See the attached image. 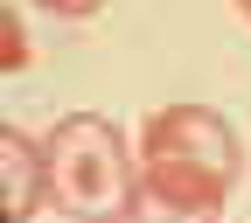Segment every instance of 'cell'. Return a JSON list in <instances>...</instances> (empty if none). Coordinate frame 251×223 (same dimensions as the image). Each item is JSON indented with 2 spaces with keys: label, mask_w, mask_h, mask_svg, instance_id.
Segmentation results:
<instances>
[{
  "label": "cell",
  "mask_w": 251,
  "mask_h": 223,
  "mask_svg": "<svg viewBox=\"0 0 251 223\" xmlns=\"http://www.w3.org/2000/svg\"><path fill=\"white\" fill-rule=\"evenodd\" d=\"M28 63V28H21V14L7 7V21H0V70H21Z\"/></svg>",
  "instance_id": "cell-4"
},
{
  "label": "cell",
  "mask_w": 251,
  "mask_h": 223,
  "mask_svg": "<svg viewBox=\"0 0 251 223\" xmlns=\"http://www.w3.org/2000/svg\"><path fill=\"white\" fill-rule=\"evenodd\" d=\"M237 14H244V21H251V0H237Z\"/></svg>",
  "instance_id": "cell-6"
},
{
  "label": "cell",
  "mask_w": 251,
  "mask_h": 223,
  "mask_svg": "<svg viewBox=\"0 0 251 223\" xmlns=\"http://www.w3.org/2000/svg\"><path fill=\"white\" fill-rule=\"evenodd\" d=\"M49 161V209L70 223H133L140 168L126 153V133L105 112H63L42 133Z\"/></svg>",
  "instance_id": "cell-2"
},
{
  "label": "cell",
  "mask_w": 251,
  "mask_h": 223,
  "mask_svg": "<svg viewBox=\"0 0 251 223\" xmlns=\"http://www.w3.org/2000/svg\"><path fill=\"white\" fill-rule=\"evenodd\" d=\"M42 7H49V14H63V21H84V14H98L105 0H42Z\"/></svg>",
  "instance_id": "cell-5"
},
{
  "label": "cell",
  "mask_w": 251,
  "mask_h": 223,
  "mask_svg": "<svg viewBox=\"0 0 251 223\" xmlns=\"http://www.w3.org/2000/svg\"><path fill=\"white\" fill-rule=\"evenodd\" d=\"M244 174V140L209 105H161L140 133L133 223H216Z\"/></svg>",
  "instance_id": "cell-1"
},
{
  "label": "cell",
  "mask_w": 251,
  "mask_h": 223,
  "mask_svg": "<svg viewBox=\"0 0 251 223\" xmlns=\"http://www.w3.org/2000/svg\"><path fill=\"white\" fill-rule=\"evenodd\" d=\"M0 181H7V223H28V216L49 202L42 140H28L21 125H0Z\"/></svg>",
  "instance_id": "cell-3"
}]
</instances>
